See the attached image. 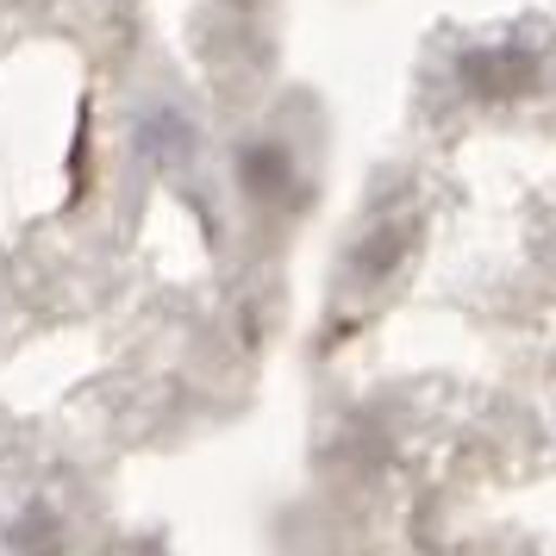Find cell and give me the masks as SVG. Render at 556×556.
<instances>
[{
    "instance_id": "cell-1",
    "label": "cell",
    "mask_w": 556,
    "mask_h": 556,
    "mask_svg": "<svg viewBox=\"0 0 556 556\" xmlns=\"http://www.w3.org/2000/svg\"><path fill=\"white\" fill-rule=\"evenodd\" d=\"M456 81L476 94V101H519L544 81V45L531 38H488L469 45L456 56Z\"/></svg>"
},
{
    "instance_id": "cell-2",
    "label": "cell",
    "mask_w": 556,
    "mask_h": 556,
    "mask_svg": "<svg viewBox=\"0 0 556 556\" xmlns=\"http://www.w3.org/2000/svg\"><path fill=\"white\" fill-rule=\"evenodd\" d=\"M238 181H244L251 201H288L301 176H294L288 144H276V138H251V144L238 151Z\"/></svg>"
},
{
    "instance_id": "cell-3",
    "label": "cell",
    "mask_w": 556,
    "mask_h": 556,
    "mask_svg": "<svg viewBox=\"0 0 556 556\" xmlns=\"http://www.w3.org/2000/svg\"><path fill=\"white\" fill-rule=\"evenodd\" d=\"M7 551L13 556H63L70 551V531H63V513L51 501H26L7 526Z\"/></svg>"
},
{
    "instance_id": "cell-4",
    "label": "cell",
    "mask_w": 556,
    "mask_h": 556,
    "mask_svg": "<svg viewBox=\"0 0 556 556\" xmlns=\"http://www.w3.org/2000/svg\"><path fill=\"white\" fill-rule=\"evenodd\" d=\"M413 251V219H401V226H381V231H369V244H356V269L369 281H381L401 256Z\"/></svg>"
},
{
    "instance_id": "cell-5",
    "label": "cell",
    "mask_w": 556,
    "mask_h": 556,
    "mask_svg": "<svg viewBox=\"0 0 556 556\" xmlns=\"http://www.w3.org/2000/svg\"><path fill=\"white\" fill-rule=\"evenodd\" d=\"M138 151L151 156V163H181V156L194 151V131L181 126L176 113H151V119L138 126Z\"/></svg>"
}]
</instances>
